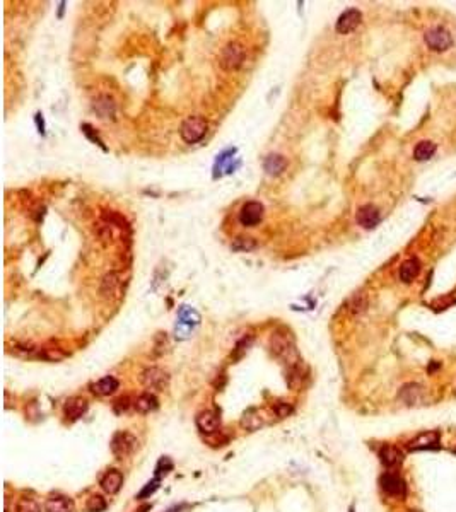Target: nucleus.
<instances>
[{
  "label": "nucleus",
  "instance_id": "f257e3e1",
  "mask_svg": "<svg viewBox=\"0 0 456 512\" xmlns=\"http://www.w3.org/2000/svg\"><path fill=\"white\" fill-rule=\"evenodd\" d=\"M268 347H270V352L278 360H282L287 365V369L302 362L301 355H299L296 348V343H294L292 335L287 333V331H275V333H272Z\"/></svg>",
  "mask_w": 456,
  "mask_h": 512
},
{
  "label": "nucleus",
  "instance_id": "f03ea898",
  "mask_svg": "<svg viewBox=\"0 0 456 512\" xmlns=\"http://www.w3.org/2000/svg\"><path fill=\"white\" fill-rule=\"evenodd\" d=\"M137 449H139V439L129 430L116 432L111 439V452L118 460L132 456Z\"/></svg>",
  "mask_w": 456,
  "mask_h": 512
},
{
  "label": "nucleus",
  "instance_id": "7ed1b4c3",
  "mask_svg": "<svg viewBox=\"0 0 456 512\" xmlns=\"http://www.w3.org/2000/svg\"><path fill=\"white\" fill-rule=\"evenodd\" d=\"M200 325V314L193 307L183 306L178 313V325H176V338L186 340L193 333V330Z\"/></svg>",
  "mask_w": 456,
  "mask_h": 512
},
{
  "label": "nucleus",
  "instance_id": "20e7f679",
  "mask_svg": "<svg viewBox=\"0 0 456 512\" xmlns=\"http://www.w3.org/2000/svg\"><path fill=\"white\" fill-rule=\"evenodd\" d=\"M207 133V121L202 116H190L181 123L180 135L186 144H197Z\"/></svg>",
  "mask_w": 456,
  "mask_h": 512
},
{
  "label": "nucleus",
  "instance_id": "39448f33",
  "mask_svg": "<svg viewBox=\"0 0 456 512\" xmlns=\"http://www.w3.org/2000/svg\"><path fill=\"white\" fill-rule=\"evenodd\" d=\"M244 58H246V50H244V46L241 43H238V41L227 43L222 53H220V67L227 72L238 70V68L243 65Z\"/></svg>",
  "mask_w": 456,
  "mask_h": 512
},
{
  "label": "nucleus",
  "instance_id": "423d86ee",
  "mask_svg": "<svg viewBox=\"0 0 456 512\" xmlns=\"http://www.w3.org/2000/svg\"><path fill=\"white\" fill-rule=\"evenodd\" d=\"M424 40L430 50H434V51H446L448 48H451V45H453V38H451L449 31L441 26L430 28L429 31L424 34Z\"/></svg>",
  "mask_w": 456,
  "mask_h": 512
},
{
  "label": "nucleus",
  "instance_id": "0eeeda50",
  "mask_svg": "<svg viewBox=\"0 0 456 512\" xmlns=\"http://www.w3.org/2000/svg\"><path fill=\"white\" fill-rule=\"evenodd\" d=\"M140 381L147 389H156V391H164L169 386V375L166 370L159 367L145 369L140 375Z\"/></svg>",
  "mask_w": 456,
  "mask_h": 512
},
{
  "label": "nucleus",
  "instance_id": "6e6552de",
  "mask_svg": "<svg viewBox=\"0 0 456 512\" xmlns=\"http://www.w3.org/2000/svg\"><path fill=\"white\" fill-rule=\"evenodd\" d=\"M379 483L385 494L390 497L403 499L407 494V485H405L403 478L400 475H396V473H385V475L379 478Z\"/></svg>",
  "mask_w": 456,
  "mask_h": 512
},
{
  "label": "nucleus",
  "instance_id": "1a4fd4ad",
  "mask_svg": "<svg viewBox=\"0 0 456 512\" xmlns=\"http://www.w3.org/2000/svg\"><path fill=\"white\" fill-rule=\"evenodd\" d=\"M263 213L265 208L260 202H246L241 207V212H239V222L244 227H253L263 219Z\"/></svg>",
  "mask_w": 456,
  "mask_h": 512
},
{
  "label": "nucleus",
  "instance_id": "9d476101",
  "mask_svg": "<svg viewBox=\"0 0 456 512\" xmlns=\"http://www.w3.org/2000/svg\"><path fill=\"white\" fill-rule=\"evenodd\" d=\"M356 221L359 224L361 227L364 229H374L377 224L381 221V213L379 210L374 207V205L367 203V205H362L359 207V210L356 213Z\"/></svg>",
  "mask_w": 456,
  "mask_h": 512
},
{
  "label": "nucleus",
  "instance_id": "9b49d317",
  "mask_svg": "<svg viewBox=\"0 0 456 512\" xmlns=\"http://www.w3.org/2000/svg\"><path fill=\"white\" fill-rule=\"evenodd\" d=\"M361 21H362V14L357 11V9H349V11H345L340 17H338L335 29H337V33H340V34H349L359 26Z\"/></svg>",
  "mask_w": 456,
  "mask_h": 512
},
{
  "label": "nucleus",
  "instance_id": "f8f14e48",
  "mask_svg": "<svg viewBox=\"0 0 456 512\" xmlns=\"http://www.w3.org/2000/svg\"><path fill=\"white\" fill-rule=\"evenodd\" d=\"M424 396H425L424 388L420 386V384H415V383L405 384V386L401 388L400 393H398V398L405 405H409V407H415V405H420V403L424 401Z\"/></svg>",
  "mask_w": 456,
  "mask_h": 512
},
{
  "label": "nucleus",
  "instance_id": "ddd939ff",
  "mask_svg": "<svg viewBox=\"0 0 456 512\" xmlns=\"http://www.w3.org/2000/svg\"><path fill=\"white\" fill-rule=\"evenodd\" d=\"M268 417L265 415L263 410H248L246 413L241 417V427L248 432L260 430L262 427L267 425Z\"/></svg>",
  "mask_w": 456,
  "mask_h": 512
},
{
  "label": "nucleus",
  "instance_id": "4468645a",
  "mask_svg": "<svg viewBox=\"0 0 456 512\" xmlns=\"http://www.w3.org/2000/svg\"><path fill=\"white\" fill-rule=\"evenodd\" d=\"M87 412V399L82 396H72L68 398L63 405V413L68 420H79V418Z\"/></svg>",
  "mask_w": 456,
  "mask_h": 512
},
{
  "label": "nucleus",
  "instance_id": "2eb2a0df",
  "mask_svg": "<svg viewBox=\"0 0 456 512\" xmlns=\"http://www.w3.org/2000/svg\"><path fill=\"white\" fill-rule=\"evenodd\" d=\"M439 442V434L434 430H427L419 434L415 439H412L409 447L410 451H424V449H433Z\"/></svg>",
  "mask_w": 456,
  "mask_h": 512
},
{
  "label": "nucleus",
  "instance_id": "dca6fc26",
  "mask_svg": "<svg viewBox=\"0 0 456 512\" xmlns=\"http://www.w3.org/2000/svg\"><path fill=\"white\" fill-rule=\"evenodd\" d=\"M220 425V418L212 410H205V412L198 413L197 417V427L202 434H214Z\"/></svg>",
  "mask_w": 456,
  "mask_h": 512
},
{
  "label": "nucleus",
  "instance_id": "f3484780",
  "mask_svg": "<svg viewBox=\"0 0 456 512\" xmlns=\"http://www.w3.org/2000/svg\"><path fill=\"white\" fill-rule=\"evenodd\" d=\"M121 485H123V475L118 470H110L101 478V489L110 495L118 494Z\"/></svg>",
  "mask_w": 456,
  "mask_h": 512
},
{
  "label": "nucleus",
  "instance_id": "a211bd4d",
  "mask_svg": "<svg viewBox=\"0 0 456 512\" xmlns=\"http://www.w3.org/2000/svg\"><path fill=\"white\" fill-rule=\"evenodd\" d=\"M379 460L386 468H396L403 461V452L395 446H383L379 449Z\"/></svg>",
  "mask_w": 456,
  "mask_h": 512
},
{
  "label": "nucleus",
  "instance_id": "6ab92c4d",
  "mask_svg": "<svg viewBox=\"0 0 456 512\" xmlns=\"http://www.w3.org/2000/svg\"><path fill=\"white\" fill-rule=\"evenodd\" d=\"M73 500L65 495H53L45 502V512H73Z\"/></svg>",
  "mask_w": 456,
  "mask_h": 512
},
{
  "label": "nucleus",
  "instance_id": "aec40b11",
  "mask_svg": "<svg viewBox=\"0 0 456 512\" xmlns=\"http://www.w3.org/2000/svg\"><path fill=\"white\" fill-rule=\"evenodd\" d=\"M263 168L270 176H278L287 168V159L281 154H270L263 163Z\"/></svg>",
  "mask_w": 456,
  "mask_h": 512
},
{
  "label": "nucleus",
  "instance_id": "412c9836",
  "mask_svg": "<svg viewBox=\"0 0 456 512\" xmlns=\"http://www.w3.org/2000/svg\"><path fill=\"white\" fill-rule=\"evenodd\" d=\"M118 381H116L113 375H106V378L99 379L97 383L92 384V393L97 394V396H110L118 389Z\"/></svg>",
  "mask_w": 456,
  "mask_h": 512
},
{
  "label": "nucleus",
  "instance_id": "4be33fe9",
  "mask_svg": "<svg viewBox=\"0 0 456 512\" xmlns=\"http://www.w3.org/2000/svg\"><path fill=\"white\" fill-rule=\"evenodd\" d=\"M419 272H420V261L417 258H409L400 266V280L409 284V282H412L419 275Z\"/></svg>",
  "mask_w": 456,
  "mask_h": 512
},
{
  "label": "nucleus",
  "instance_id": "5701e85b",
  "mask_svg": "<svg viewBox=\"0 0 456 512\" xmlns=\"http://www.w3.org/2000/svg\"><path fill=\"white\" fill-rule=\"evenodd\" d=\"M118 289H120V279L116 273H108L103 280V285H101V294L108 297V299H113L116 294H118Z\"/></svg>",
  "mask_w": 456,
  "mask_h": 512
},
{
  "label": "nucleus",
  "instance_id": "b1692460",
  "mask_svg": "<svg viewBox=\"0 0 456 512\" xmlns=\"http://www.w3.org/2000/svg\"><path fill=\"white\" fill-rule=\"evenodd\" d=\"M134 407L139 413H149V412H152V410L158 408V398L150 393H144L135 399Z\"/></svg>",
  "mask_w": 456,
  "mask_h": 512
},
{
  "label": "nucleus",
  "instance_id": "393cba45",
  "mask_svg": "<svg viewBox=\"0 0 456 512\" xmlns=\"http://www.w3.org/2000/svg\"><path fill=\"white\" fill-rule=\"evenodd\" d=\"M94 110L101 118H110L115 115V102L110 96H101L94 101Z\"/></svg>",
  "mask_w": 456,
  "mask_h": 512
},
{
  "label": "nucleus",
  "instance_id": "a878e982",
  "mask_svg": "<svg viewBox=\"0 0 456 512\" xmlns=\"http://www.w3.org/2000/svg\"><path fill=\"white\" fill-rule=\"evenodd\" d=\"M302 379H304V369H302V362L301 364H297V365H294V367H289L287 369V372H286V381L289 384V388L291 389H296L301 386V383H302Z\"/></svg>",
  "mask_w": 456,
  "mask_h": 512
},
{
  "label": "nucleus",
  "instance_id": "bb28decb",
  "mask_svg": "<svg viewBox=\"0 0 456 512\" xmlns=\"http://www.w3.org/2000/svg\"><path fill=\"white\" fill-rule=\"evenodd\" d=\"M436 152V144H433L430 140H422L415 145L414 149V159L415 160H427L434 155Z\"/></svg>",
  "mask_w": 456,
  "mask_h": 512
},
{
  "label": "nucleus",
  "instance_id": "cd10ccee",
  "mask_svg": "<svg viewBox=\"0 0 456 512\" xmlns=\"http://www.w3.org/2000/svg\"><path fill=\"white\" fill-rule=\"evenodd\" d=\"M231 248H233V251H251L257 248V241L249 236H238L233 241Z\"/></svg>",
  "mask_w": 456,
  "mask_h": 512
},
{
  "label": "nucleus",
  "instance_id": "c85d7f7f",
  "mask_svg": "<svg viewBox=\"0 0 456 512\" xmlns=\"http://www.w3.org/2000/svg\"><path fill=\"white\" fill-rule=\"evenodd\" d=\"M251 343H253V338H251V336H243V338L236 343V347H234L231 359H233V360L243 359L244 355L248 354V350H249V347H251Z\"/></svg>",
  "mask_w": 456,
  "mask_h": 512
},
{
  "label": "nucleus",
  "instance_id": "c756f323",
  "mask_svg": "<svg viewBox=\"0 0 456 512\" xmlns=\"http://www.w3.org/2000/svg\"><path fill=\"white\" fill-rule=\"evenodd\" d=\"M106 507H108L106 499L103 495H97V494L91 495L89 499H87V502H86V509L89 510V512H103V510L106 509Z\"/></svg>",
  "mask_w": 456,
  "mask_h": 512
},
{
  "label": "nucleus",
  "instance_id": "7c9ffc66",
  "mask_svg": "<svg viewBox=\"0 0 456 512\" xmlns=\"http://www.w3.org/2000/svg\"><path fill=\"white\" fill-rule=\"evenodd\" d=\"M16 512H41V507L33 499H19L16 504Z\"/></svg>",
  "mask_w": 456,
  "mask_h": 512
},
{
  "label": "nucleus",
  "instance_id": "2f4dec72",
  "mask_svg": "<svg viewBox=\"0 0 456 512\" xmlns=\"http://www.w3.org/2000/svg\"><path fill=\"white\" fill-rule=\"evenodd\" d=\"M159 483H161V478H154V480H150V481H147V483L144 485V489H142L139 492V495H137V499H140V500H144V499H149V497L154 494L156 490L159 489Z\"/></svg>",
  "mask_w": 456,
  "mask_h": 512
},
{
  "label": "nucleus",
  "instance_id": "473e14b6",
  "mask_svg": "<svg viewBox=\"0 0 456 512\" xmlns=\"http://www.w3.org/2000/svg\"><path fill=\"white\" fill-rule=\"evenodd\" d=\"M173 466H174V465H173V461H171L168 456H163V457H161V460H159L158 466H156V478H163V476H166L171 470H173Z\"/></svg>",
  "mask_w": 456,
  "mask_h": 512
},
{
  "label": "nucleus",
  "instance_id": "72a5a7b5",
  "mask_svg": "<svg viewBox=\"0 0 456 512\" xmlns=\"http://www.w3.org/2000/svg\"><path fill=\"white\" fill-rule=\"evenodd\" d=\"M273 412H275V415L278 418H286L294 412V408L286 401H277L275 405H273Z\"/></svg>",
  "mask_w": 456,
  "mask_h": 512
},
{
  "label": "nucleus",
  "instance_id": "f704fd0d",
  "mask_svg": "<svg viewBox=\"0 0 456 512\" xmlns=\"http://www.w3.org/2000/svg\"><path fill=\"white\" fill-rule=\"evenodd\" d=\"M41 359H46V360H60L65 357V354H62L58 348H43V352L40 354Z\"/></svg>",
  "mask_w": 456,
  "mask_h": 512
},
{
  "label": "nucleus",
  "instance_id": "c9c22d12",
  "mask_svg": "<svg viewBox=\"0 0 456 512\" xmlns=\"http://www.w3.org/2000/svg\"><path fill=\"white\" fill-rule=\"evenodd\" d=\"M366 309V299L362 295H356L354 299H352V307H350V311L354 314H359L362 313V311Z\"/></svg>",
  "mask_w": 456,
  "mask_h": 512
},
{
  "label": "nucleus",
  "instance_id": "e433bc0d",
  "mask_svg": "<svg viewBox=\"0 0 456 512\" xmlns=\"http://www.w3.org/2000/svg\"><path fill=\"white\" fill-rule=\"evenodd\" d=\"M81 128H82V131H84V133L87 135V137H89V139L92 140V142H96L97 145H101V147L103 149H105V145H103V140L99 139V137H97L96 133H94V131H92V128H91V125H87V123H84V125H82L81 126Z\"/></svg>",
  "mask_w": 456,
  "mask_h": 512
},
{
  "label": "nucleus",
  "instance_id": "4c0bfd02",
  "mask_svg": "<svg viewBox=\"0 0 456 512\" xmlns=\"http://www.w3.org/2000/svg\"><path fill=\"white\" fill-rule=\"evenodd\" d=\"M129 407H130V399L129 398H120V399H116L115 401V407L113 408H115L116 413H123V412L129 410Z\"/></svg>",
  "mask_w": 456,
  "mask_h": 512
},
{
  "label": "nucleus",
  "instance_id": "58836bf2",
  "mask_svg": "<svg viewBox=\"0 0 456 512\" xmlns=\"http://www.w3.org/2000/svg\"><path fill=\"white\" fill-rule=\"evenodd\" d=\"M36 121H38V126H40V133H45V125H43L41 115H36Z\"/></svg>",
  "mask_w": 456,
  "mask_h": 512
},
{
  "label": "nucleus",
  "instance_id": "ea45409f",
  "mask_svg": "<svg viewBox=\"0 0 456 512\" xmlns=\"http://www.w3.org/2000/svg\"><path fill=\"white\" fill-rule=\"evenodd\" d=\"M350 512H354V509H350Z\"/></svg>",
  "mask_w": 456,
  "mask_h": 512
},
{
  "label": "nucleus",
  "instance_id": "a19ab883",
  "mask_svg": "<svg viewBox=\"0 0 456 512\" xmlns=\"http://www.w3.org/2000/svg\"><path fill=\"white\" fill-rule=\"evenodd\" d=\"M410 512H417V510H410Z\"/></svg>",
  "mask_w": 456,
  "mask_h": 512
}]
</instances>
